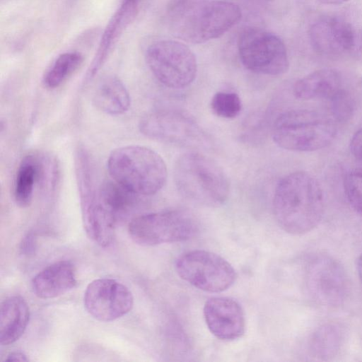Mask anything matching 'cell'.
Listing matches in <instances>:
<instances>
[{"label": "cell", "instance_id": "17", "mask_svg": "<svg viewBox=\"0 0 362 362\" xmlns=\"http://www.w3.org/2000/svg\"><path fill=\"white\" fill-rule=\"evenodd\" d=\"M29 320V307L21 296L5 299L0 309L1 344L6 346L18 341L25 332Z\"/></svg>", "mask_w": 362, "mask_h": 362}, {"label": "cell", "instance_id": "33", "mask_svg": "<svg viewBox=\"0 0 362 362\" xmlns=\"http://www.w3.org/2000/svg\"><path fill=\"white\" fill-rule=\"evenodd\" d=\"M267 1H269V0H267Z\"/></svg>", "mask_w": 362, "mask_h": 362}, {"label": "cell", "instance_id": "9", "mask_svg": "<svg viewBox=\"0 0 362 362\" xmlns=\"http://www.w3.org/2000/svg\"><path fill=\"white\" fill-rule=\"evenodd\" d=\"M179 276L204 291L219 293L235 282L236 272L224 258L214 252L196 250L181 255L175 262Z\"/></svg>", "mask_w": 362, "mask_h": 362}, {"label": "cell", "instance_id": "24", "mask_svg": "<svg viewBox=\"0 0 362 362\" xmlns=\"http://www.w3.org/2000/svg\"><path fill=\"white\" fill-rule=\"evenodd\" d=\"M37 171V185L44 191L52 192L59 182L60 170L56 157L49 153H35Z\"/></svg>", "mask_w": 362, "mask_h": 362}, {"label": "cell", "instance_id": "25", "mask_svg": "<svg viewBox=\"0 0 362 362\" xmlns=\"http://www.w3.org/2000/svg\"><path fill=\"white\" fill-rule=\"evenodd\" d=\"M213 112L222 118L233 119L242 110V103L239 95L233 92L218 91L211 100Z\"/></svg>", "mask_w": 362, "mask_h": 362}, {"label": "cell", "instance_id": "27", "mask_svg": "<svg viewBox=\"0 0 362 362\" xmlns=\"http://www.w3.org/2000/svg\"><path fill=\"white\" fill-rule=\"evenodd\" d=\"M333 117L340 121L347 120L354 108V100L350 93L343 88L329 100Z\"/></svg>", "mask_w": 362, "mask_h": 362}, {"label": "cell", "instance_id": "20", "mask_svg": "<svg viewBox=\"0 0 362 362\" xmlns=\"http://www.w3.org/2000/svg\"><path fill=\"white\" fill-rule=\"evenodd\" d=\"M37 185V171L35 153L25 156L21 161L15 177L13 198L21 208L29 206L34 189Z\"/></svg>", "mask_w": 362, "mask_h": 362}, {"label": "cell", "instance_id": "23", "mask_svg": "<svg viewBox=\"0 0 362 362\" xmlns=\"http://www.w3.org/2000/svg\"><path fill=\"white\" fill-rule=\"evenodd\" d=\"M82 62L83 56L78 52H71L60 54L44 74V86L49 89L60 86Z\"/></svg>", "mask_w": 362, "mask_h": 362}, {"label": "cell", "instance_id": "29", "mask_svg": "<svg viewBox=\"0 0 362 362\" xmlns=\"http://www.w3.org/2000/svg\"><path fill=\"white\" fill-rule=\"evenodd\" d=\"M350 151L353 156L362 160V129L357 131L350 141Z\"/></svg>", "mask_w": 362, "mask_h": 362}, {"label": "cell", "instance_id": "31", "mask_svg": "<svg viewBox=\"0 0 362 362\" xmlns=\"http://www.w3.org/2000/svg\"><path fill=\"white\" fill-rule=\"evenodd\" d=\"M356 269L360 281L362 285V254L357 259Z\"/></svg>", "mask_w": 362, "mask_h": 362}, {"label": "cell", "instance_id": "4", "mask_svg": "<svg viewBox=\"0 0 362 362\" xmlns=\"http://www.w3.org/2000/svg\"><path fill=\"white\" fill-rule=\"evenodd\" d=\"M112 180L137 195L149 196L160 191L167 180V168L153 150L137 145L112 151L107 160Z\"/></svg>", "mask_w": 362, "mask_h": 362}, {"label": "cell", "instance_id": "1", "mask_svg": "<svg viewBox=\"0 0 362 362\" xmlns=\"http://www.w3.org/2000/svg\"><path fill=\"white\" fill-rule=\"evenodd\" d=\"M273 211L279 226L286 233L298 235L311 231L320 222L324 211L320 184L303 171L285 175L276 187Z\"/></svg>", "mask_w": 362, "mask_h": 362}, {"label": "cell", "instance_id": "32", "mask_svg": "<svg viewBox=\"0 0 362 362\" xmlns=\"http://www.w3.org/2000/svg\"><path fill=\"white\" fill-rule=\"evenodd\" d=\"M320 2L324 4L328 5H337L349 1V0H318Z\"/></svg>", "mask_w": 362, "mask_h": 362}, {"label": "cell", "instance_id": "30", "mask_svg": "<svg viewBox=\"0 0 362 362\" xmlns=\"http://www.w3.org/2000/svg\"><path fill=\"white\" fill-rule=\"evenodd\" d=\"M6 361H28L29 358L23 352L14 351L10 353L5 358Z\"/></svg>", "mask_w": 362, "mask_h": 362}, {"label": "cell", "instance_id": "11", "mask_svg": "<svg viewBox=\"0 0 362 362\" xmlns=\"http://www.w3.org/2000/svg\"><path fill=\"white\" fill-rule=\"evenodd\" d=\"M306 286L315 302L328 307L342 304L349 291V281L343 267L325 255H316L309 262Z\"/></svg>", "mask_w": 362, "mask_h": 362}, {"label": "cell", "instance_id": "22", "mask_svg": "<svg viewBox=\"0 0 362 362\" xmlns=\"http://www.w3.org/2000/svg\"><path fill=\"white\" fill-rule=\"evenodd\" d=\"M343 340L341 329L334 324L321 326L313 334L310 349L317 358L326 361L335 356Z\"/></svg>", "mask_w": 362, "mask_h": 362}, {"label": "cell", "instance_id": "14", "mask_svg": "<svg viewBox=\"0 0 362 362\" xmlns=\"http://www.w3.org/2000/svg\"><path fill=\"white\" fill-rule=\"evenodd\" d=\"M204 316L211 333L221 340H235L245 332L243 310L240 305L230 298L208 299L204 306Z\"/></svg>", "mask_w": 362, "mask_h": 362}, {"label": "cell", "instance_id": "2", "mask_svg": "<svg viewBox=\"0 0 362 362\" xmlns=\"http://www.w3.org/2000/svg\"><path fill=\"white\" fill-rule=\"evenodd\" d=\"M240 18V8L232 2L182 0L172 11L171 28L175 37L198 44L221 37Z\"/></svg>", "mask_w": 362, "mask_h": 362}, {"label": "cell", "instance_id": "18", "mask_svg": "<svg viewBox=\"0 0 362 362\" xmlns=\"http://www.w3.org/2000/svg\"><path fill=\"white\" fill-rule=\"evenodd\" d=\"M342 88V79L338 71L322 69L297 81L293 86V94L302 100H329Z\"/></svg>", "mask_w": 362, "mask_h": 362}, {"label": "cell", "instance_id": "8", "mask_svg": "<svg viewBox=\"0 0 362 362\" xmlns=\"http://www.w3.org/2000/svg\"><path fill=\"white\" fill-rule=\"evenodd\" d=\"M146 61L154 76L170 88H185L196 78V57L191 49L180 42H154L146 50Z\"/></svg>", "mask_w": 362, "mask_h": 362}, {"label": "cell", "instance_id": "28", "mask_svg": "<svg viewBox=\"0 0 362 362\" xmlns=\"http://www.w3.org/2000/svg\"><path fill=\"white\" fill-rule=\"evenodd\" d=\"M37 248V239L34 233H28L22 239L20 244V252L21 255L29 257L33 255Z\"/></svg>", "mask_w": 362, "mask_h": 362}, {"label": "cell", "instance_id": "16", "mask_svg": "<svg viewBox=\"0 0 362 362\" xmlns=\"http://www.w3.org/2000/svg\"><path fill=\"white\" fill-rule=\"evenodd\" d=\"M76 284L73 264L68 261H59L38 272L32 279L31 288L39 298L49 299L69 292Z\"/></svg>", "mask_w": 362, "mask_h": 362}, {"label": "cell", "instance_id": "10", "mask_svg": "<svg viewBox=\"0 0 362 362\" xmlns=\"http://www.w3.org/2000/svg\"><path fill=\"white\" fill-rule=\"evenodd\" d=\"M238 47L243 64L250 71L277 76L288 69L286 48L270 32L257 28H246L239 36Z\"/></svg>", "mask_w": 362, "mask_h": 362}, {"label": "cell", "instance_id": "12", "mask_svg": "<svg viewBox=\"0 0 362 362\" xmlns=\"http://www.w3.org/2000/svg\"><path fill=\"white\" fill-rule=\"evenodd\" d=\"M84 307L95 319L111 322L127 314L133 308L134 297L127 286L109 278L91 281L84 293Z\"/></svg>", "mask_w": 362, "mask_h": 362}, {"label": "cell", "instance_id": "3", "mask_svg": "<svg viewBox=\"0 0 362 362\" xmlns=\"http://www.w3.org/2000/svg\"><path fill=\"white\" fill-rule=\"evenodd\" d=\"M174 181L181 195L198 205L218 207L229 196L230 183L223 168L197 151L187 152L177 158Z\"/></svg>", "mask_w": 362, "mask_h": 362}, {"label": "cell", "instance_id": "13", "mask_svg": "<svg viewBox=\"0 0 362 362\" xmlns=\"http://www.w3.org/2000/svg\"><path fill=\"white\" fill-rule=\"evenodd\" d=\"M313 48L329 57L346 54L353 50L356 37L351 25L336 16H326L314 22L309 29Z\"/></svg>", "mask_w": 362, "mask_h": 362}, {"label": "cell", "instance_id": "15", "mask_svg": "<svg viewBox=\"0 0 362 362\" xmlns=\"http://www.w3.org/2000/svg\"><path fill=\"white\" fill-rule=\"evenodd\" d=\"M138 4L139 0H123L103 33L97 52L84 76L83 84L89 83L103 66L112 46L134 18Z\"/></svg>", "mask_w": 362, "mask_h": 362}, {"label": "cell", "instance_id": "5", "mask_svg": "<svg viewBox=\"0 0 362 362\" xmlns=\"http://www.w3.org/2000/svg\"><path fill=\"white\" fill-rule=\"evenodd\" d=\"M337 134L333 119L314 110H293L281 114L272 127V139L279 147L312 151L327 146Z\"/></svg>", "mask_w": 362, "mask_h": 362}, {"label": "cell", "instance_id": "26", "mask_svg": "<svg viewBox=\"0 0 362 362\" xmlns=\"http://www.w3.org/2000/svg\"><path fill=\"white\" fill-rule=\"evenodd\" d=\"M344 189L349 204L362 217V168L354 169L346 174Z\"/></svg>", "mask_w": 362, "mask_h": 362}, {"label": "cell", "instance_id": "6", "mask_svg": "<svg viewBox=\"0 0 362 362\" xmlns=\"http://www.w3.org/2000/svg\"><path fill=\"white\" fill-rule=\"evenodd\" d=\"M198 229L194 218L180 210L142 214L133 218L128 226L131 239L141 246L185 241L194 237Z\"/></svg>", "mask_w": 362, "mask_h": 362}, {"label": "cell", "instance_id": "21", "mask_svg": "<svg viewBox=\"0 0 362 362\" xmlns=\"http://www.w3.org/2000/svg\"><path fill=\"white\" fill-rule=\"evenodd\" d=\"M98 195L103 204L117 221L133 207L139 196L114 180H106L101 184Z\"/></svg>", "mask_w": 362, "mask_h": 362}, {"label": "cell", "instance_id": "7", "mask_svg": "<svg viewBox=\"0 0 362 362\" xmlns=\"http://www.w3.org/2000/svg\"><path fill=\"white\" fill-rule=\"evenodd\" d=\"M139 128L146 137L179 147L201 148L211 145L206 132L189 115L173 110H156L145 115Z\"/></svg>", "mask_w": 362, "mask_h": 362}, {"label": "cell", "instance_id": "19", "mask_svg": "<svg viewBox=\"0 0 362 362\" xmlns=\"http://www.w3.org/2000/svg\"><path fill=\"white\" fill-rule=\"evenodd\" d=\"M94 105L101 112L119 115L127 112L131 98L122 81L115 76H108L98 83L93 95Z\"/></svg>", "mask_w": 362, "mask_h": 362}]
</instances>
